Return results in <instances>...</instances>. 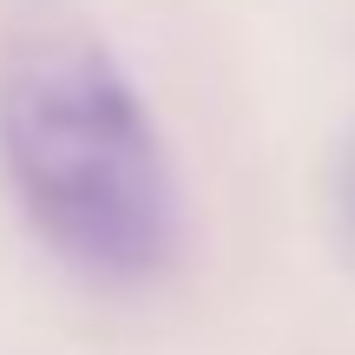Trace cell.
I'll use <instances>...</instances> for the list:
<instances>
[{
  "label": "cell",
  "instance_id": "cell-1",
  "mask_svg": "<svg viewBox=\"0 0 355 355\" xmlns=\"http://www.w3.org/2000/svg\"><path fill=\"white\" fill-rule=\"evenodd\" d=\"M0 171L79 277L139 290L178 263L184 198L165 132L79 0H13L0 20Z\"/></svg>",
  "mask_w": 355,
  "mask_h": 355
},
{
  "label": "cell",
  "instance_id": "cell-2",
  "mask_svg": "<svg viewBox=\"0 0 355 355\" xmlns=\"http://www.w3.org/2000/svg\"><path fill=\"white\" fill-rule=\"evenodd\" d=\"M343 217H349V237H355V152H349V171H343Z\"/></svg>",
  "mask_w": 355,
  "mask_h": 355
}]
</instances>
